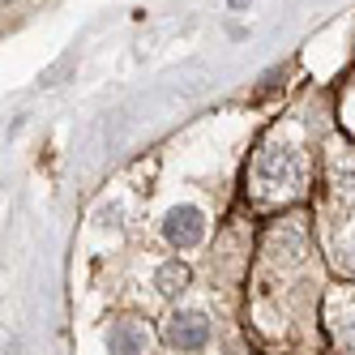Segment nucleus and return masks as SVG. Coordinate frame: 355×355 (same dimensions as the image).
I'll return each instance as SVG.
<instances>
[{
	"instance_id": "f03ea898",
	"label": "nucleus",
	"mask_w": 355,
	"mask_h": 355,
	"mask_svg": "<svg viewBox=\"0 0 355 355\" xmlns=\"http://www.w3.org/2000/svg\"><path fill=\"white\" fill-rule=\"evenodd\" d=\"M163 240L171 244V248H197L201 240H206V214H201L197 206H175V210H167V218H163Z\"/></svg>"
},
{
	"instance_id": "0eeeda50",
	"label": "nucleus",
	"mask_w": 355,
	"mask_h": 355,
	"mask_svg": "<svg viewBox=\"0 0 355 355\" xmlns=\"http://www.w3.org/2000/svg\"><path fill=\"white\" fill-rule=\"evenodd\" d=\"M334 334H338L343 351H351V355H355V313H347L343 321H334Z\"/></svg>"
},
{
	"instance_id": "1a4fd4ad",
	"label": "nucleus",
	"mask_w": 355,
	"mask_h": 355,
	"mask_svg": "<svg viewBox=\"0 0 355 355\" xmlns=\"http://www.w3.org/2000/svg\"><path fill=\"white\" fill-rule=\"evenodd\" d=\"M227 5H232V9L240 13V9H248V0H227Z\"/></svg>"
},
{
	"instance_id": "39448f33",
	"label": "nucleus",
	"mask_w": 355,
	"mask_h": 355,
	"mask_svg": "<svg viewBox=\"0 0 355 355\" xmlns=\"http://www.w3.org/2000/svg\"><path fill=\"white\" fill-rule=\"evenodd\" d=\"M304 252H309V236L300 232L295 223H287V227H274V236H270V257L274 261H287V266H295Z\"/></svg>"
},
{
	"instance_id": "423d86ee",
	"label": "nucleus",
	"mask_w": 355,
	"mask_h": 355,
	"mask_svg": "<svg viewBox=\"0 0 355 355\" xmlns=\"http://www.w3.org/2000/svg\"><path fill=\"white\" fill-rule=\"evenodd\" d=\"M189 283H193V274H189V266H184L180 257H175V261H163L159 274H155V287H159L163 295H180Z\"/></svg>"
},
{
	"instance_id": "7ed1b4c3",
	"label": "nucleus",
	"mask_w": 355,
	"mask_h": 355,
	"mask_svg": "<svg viewBox=\"0 0 355 355\" xmlns=\"http://www.w3.org/2000/svg\"><path fill=\"white\" fill-rule=\"evenodd\" d=\"M167 343H171L175 351H201V347L210 343V317L197 313V309L175 313V317L167 321Z\"/></svg>"
},
{
	"instance_id": "6e6552de",
	"label": "nucleus",
	"mask_w": 355,
	"mask_h": 355,
	"mask_svg": "<svg viewBox=\"0 0 355 355\" xmlns=\"http://www.w3.org/2000/svg\"><path fill=\"white\" fill-rule=\"evenodd\" d=\"M5 355H21V347H17V338H13V334L5 338Z\"/></svg>"
},
{
	"instance_id": "f257e3e1",
	"label": "nucleus",
	"mask_w": 355,
	"mask_h": 355,
	"mask_svg": "<svg viewBox=\"0 0 355 355\" xmlns=\"http://www.w3.org/2000/svg\"><path fill=\"white\" fill-rule=\"evenodd\" d=\"M304 175H309V167H304V155L295 141H266L261 155H257V180L266 189H278V193H295L304 189Z\"/></svg>"
},
{
	"instance_id": "20e7f679",
	"label": "nucleus",
	"mask_w": 355,
	"mask_h": 355,
	"mask_svg": "<svg viewBox=\"0 0 355 355\" xmlns=\"http://www.w3.org/2000/svg\"><path fill=\"white\" fill-rule=\"evenodd\" d=\"M146 347H150V334H146L141 321H133V317L112 321V329H107V351L112 355H146Z\"/></svg>"
}]
</instances>
